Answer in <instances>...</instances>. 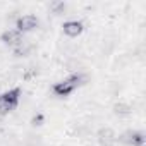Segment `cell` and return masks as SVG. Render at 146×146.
<instances>
[{
  "label": "cell",
  "instance_id": "obj_1",
  "mask_svg": "<svg viewBox=\"0 0 146 146\" xmlns=\"http://www.w3.org/2000/svg\"><path fill=\"white\" fill-rule=\"evenodd\" d=\"M84 79L86 78L83 74H70L69 78H65L64 81H60V83H57L53 86V93L57 96H67V95H70L74 90H78L84 83Z\"/></svg>",
  "mask_w": 146,
  "mask_h": 146
},
{
  "label": "cell",
  "instance_id": "obj_2",
  "mask_svg": "<svg viewBox=\"0 0 146 146\" xmlns=\"http://www.w3.org/2000/svg\"><path fill=\"white\" fill-rule=\"evenodd\" d=\"M19 100H21L19 88H12L4 95H0V115H7L9 112H12L19 105Z\"/></svg>",
  "mask_w": 146,
  "mask_h": 146
},
{
  "label": "cell",
  "instance_id": "obj_3",
  "mask_svg": "<svg viewBox=\"0 0 146 146\" xmlns=\"http://www.w3.org/2000/svg\"><path fill=\"white\" fill-rule=\"evenodd\" d=\"M38 24H40V21H38L36 16H33V14H26V16H21V17L17 19V23H16V29H17L21 35H24V33L35 31V29L38 28Z\"/></svg>",
  "mask_w": 146,
  "mask_h": 146
},
{
  "label": "cell",
  "instance_id": "obj_4",
  "mask_svg": "<svg viewBox=\"0 0 146 146\" xmlns=\"http://www.w3.org/2000/svg\"><path fill=\"white\" fill-rule=\"evenodd\" d=\"M119 141L122 144H127V146H143L144 144V134L141 131H125L124 134H120Z\"/></svg>",
  "mask_w": 146,
  "mask_h": 146
},
{
  "label": "cell",
  "instance_id": "obj_5",
  "mask_svg": "<svg viewBox=\"0 0 146 146\" xmlns=\"http://www.w3.org/2000/svg\"><path fill=\"white\" fill-rule=\"evenodd\" d=\"M62 29H64V35H65V36L76 38V36H79V35L83 33L84 26H83L81 21H67V23H64Z\"/></svg>",
  "mask_w": 146,
  "mask_h": 146
},
{
  "label": "cell",
  "instance_id": "obj_6",
  "mask_svg": "<svg viewBox=\"0 0 146 146\" xmlns=\"http://www.w3.org/2000/svg\"><path fill=\"white\" fill-rule=\"evenodd\" d=\"M96 137H98V143H100V146H113V143H115V132L110 129V127H103V129H100L98 131V134H96Z\"/></svg>",
  "mask_w": 146,
  "mask_h": 146
},
{
  "label": "cell",
  "instance_id": "obj_7",
  "mask_svg": "<svg viewBox=\"0 0 146 146\" xmlns=\"http://www.w3.org/2000/svg\"><path fill=\"white\" fill-rule=\"evenodd\" d=\"M2 41L9 46H17L21 41H23V35L17 31V29H7L4 35H2Z\"/></svg>",
  "mask_w": 146,
  "mask_h": 146
},
{
  "label": "cell",
  "instance_id": "obj_8",
  "mask_svg": "<svg viewBox=\"0 0 146 146\" xmlns=\"http://www.w3.org/2000/svg\"><path fill=\"white\" fill-rule=\"evenodd\" d=\"M31 48H33V45L29 43V41H26V40H23L16 48H14V53L17 55V57H23V55H28L29 52H31Z\"/></svg>",
  "mask_w": 146,
  "mask_h": 146
},
{
  "label": "cell",
  "instance_id": "obj_9",
  "mask_svg": "<svg viewBox=\"0 0 146 146\" xmlns=\"http://www.w3.org/2000/svg\"><path fill=\"white\" fill-rule=\"evenodd\" d=\"M115 113L117 115H129V107L127 105H115Z\"/></svg>",
  "mask_w": 146,
  "mask_h": 146
}]
</instances>
